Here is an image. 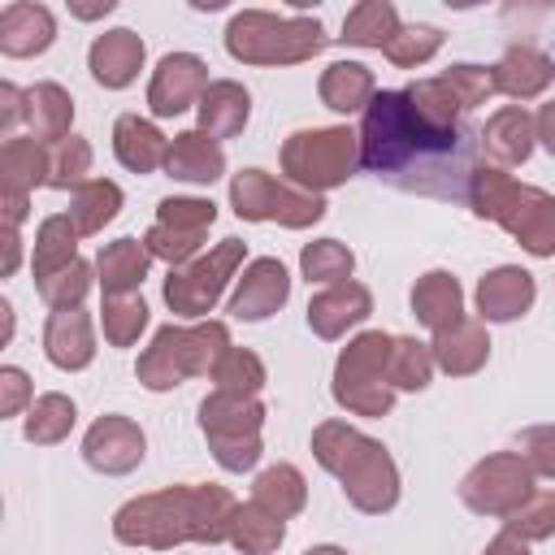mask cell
<instances>
[{"label": "cell", "instance_id": "f907efd6", "mask_svg": "<svg viewBox=\"0 0 555 555\" xmlns=\"http://www.w3.org/2000/svg\"><path fill=\"white\" fill-rule=\"evenodd\" d=\"M26 399H30V377L22 369L4 364L0 369V416H17L26 408Z\"/></svg>", "mask_w": 555, "mask_h": 555}, {"label": "cell", "instance_id": "f1b7e54d", "mask_svg": "<svg viewBox=\"0 0 555 555\" xmlns=\"http://www.w3.org/2000/svg\"><path fill=\"white\" fill-rule=\"evenodd\" d=\"M69 121H74V100L65 87L56 82H35L26 91V126H30V139H39L43 147L69 139Z\"/></svg>", "mask_w": 555, "mask_h": 555}, {"label": "cell", "instance_id": "e0dca14e", "mask_svg": "<svg viewBox=\"0 0 555 555\" xmlns=\"http://www.w3.org/2000/svg\"><path fill=\"white\" fill-rule=\"evenodd\" d=\"M533 273L520 264H499L477 282V312L481 321H516L520 312L533 308Z\"/></svg>", "mask_w": 555, "mask_h": 555}, {"label": "cell", "instance_id": "52a82bcc", "mask_svg": "<svg viewBox=\"0 0 555 555\" xmlns=\"http://www.w3.org/2000/svg\"><path fill=\"white\" fill-rule=\"evenodd\" d=\"M390 351L395 338L382 330H369L351 338L334 364V399L356 416H386L395 403L390 386Z\"/></svg>", "mask_w": 555, "mask_h": 555}, {"label": "cell", "instance_id": "bcb514c9", "mask_svg": "<svg viewBox=\"0 0 555 555\" xmlns=\"http://www.w3.org/2000/svg\"><path fill=\"white\" fill-rule=\"evenodd\" d=\"M438 48H442V30H438V26H403L382 52H386L390 65L412 69V65H425Z\"/></svg>", "mask_w": 555, "mask_h": 555}, {"label": "cell", "instance_id": "9c48e42d", "mask_svg": "<svg viewBox=\"0 0 555 555\" xmlns=\"http://www.w3.org/2000/svg\"><path fill=\"white\" fill-rule=\"evenodd\" d=\"M260 425H264L260 399L212 390L199 403V429H204V438H208V447L225 473H243L260 460Z\"/></svg>", "mask_w": 555, "mask_h": 555}, {"label": "cell", "instance_id": "9f6ffc18", "mask_svg": "<svg viewBox=\"0 0 555 555\" xmlns=\"http://www.w3.org/2000/svg\"><path fill=\"white\" fill-rule=\"evenodd\" d=\"M74 13L78 17H100V13H113V0H104V4H74Z\"/></svg>", "mask_w": 555, "mask_h": 555}, {"label": "cell", "instance_id": "7bdbcfd3", "mask_svg": "<svg viewBox=\"0 0 555 555\" xmlns=\"http://www.w3.org/2000/svg\"><path fill=\"white\" fill-rule=\"evenodd\" d=\"M35 286H39V295H43V304H48L52 312L78 308V304L87 299V291H91V264H87V260H74V264H65V269L39 278Z\"/></svg>", "mask_w": 555, "mask_h": 555}, {"label": "cell", "instance_id": "2e32d148", "mask_svg": "<svg viewBox=\"0 0 555 555\" xmlns=\"http://www.w3.org/2000/svg\"><path fill=\"white\" fill-rule=\"evenodd\" d=\"M56 39V17L48 4L13 0L0 9V52L4 56H39Z\"/></svg>", "mask_w": 555, "mask_h": 555}, {"label": "cell", "instance_id": "5bb4252c", "mask_svg": "<svg viewBox=\"0 0 555 555\" xmlns=\"http://www.w3.org/2000/svg\"><path fill=\"white\" fill-rule=\"evenodd\" d=\"M286 295H291V273H286V264L273 260V256H260V260H251V264L243 269L238 286H234V295H230V304H225V312H230L234 321H264V317H273V312L286 304Z\"/></svg>", "mask_w": 555, "mask_h": 555}, {"label": "cell", "instance_id": "7c38bea8", "mask_svg": "<svg viewBox=\"0 0 555 555\" xmlns=\"http://www.w3.org/2000/svg\"><path fill=\"white\" fill-rule=\"evenodd\" d=\"M533 494V473L516 451H494L486 455L464 481H460V499L481 512V516H512L525 499Z\"/></svg>", "mask_w": 555, "mask_h": 555}, {"label": "cell", "instance_id": "1f68e13d", "mask_svg": "<svg viewBox=\"0 0 555 555\" xmlns=\"http://www.w3.org/2000/svg\"><path fill=\"white\" fill-rule=\"evenodd\" d=\"M251 503H260L264 512H273L278 520H291L295 512H304L308 503V486H304V473L295 464H273L256 477L251 486Z\"/></svg>", "mask_w": 555, "mask_h": 555}, {"label": "cell", "instance_id": "d4e9b609", "mask_svg": "<svg viewBox=\"0 0 555 555\" xmlns=\"http://www.w3.org/2000/svg\"><path fill=\"white\" fill-rule=\"evenodd\" d=\"M538 139V121L520 108V104H503L486 126H481V147L499 160V165H520L529 160Z\"/></svg>", "mask_w": 555, "mask_h": 555}, {"label": "cell", "instance_id": "ab89813d", "mask_svg": "<svg viewBox=\"0 0 555 555\" xmlns=\"http://www.w3.org/2000/svg\"><path fill=\"white\" fill-rule=\"evenodd\" d=\"M434 351L429 343H416V338H395V351H390V386L395 390H425L429 377H434Z\"/></svg>", "mask_w": 555, "mask_h": 555}, {"label": "cell", "instance_id": "60d3db41", "mask_svg": "<svg viewBox=\"0 0 555 555\" xmlns=\"http://www.w3.org/2000/svg\"><path fill=\"white\" fill-rule=\"evenodd\" d=\"M503 529L520 542H542L555 533V490H533L512 516H503Z\"/></svg>", "mask_w": 555, "mask_h": 555}, {"label": "cell", "instance_id": "603a6c76", "mask_svg": "<svg viewBox=\"0 0 555 555\" xmlns=\"http://www.w3.org/2000/svg\"><path fill=\"white\" fill-rule=\"evenodd\" d=\"M412 312L434 334L460 325L464 321V291H460V282L447 269H434V273L416 278V286H412Z\"/></svg>", "mask_w": 555, "mask_h": 555}, {"label": "cell", "instance_id": "74e56055", "mask_svg": "<svg viewBox=\"0 0 555 555\" xmlns=\"http://www.w3.org/2000/svg\"><path fill=\"white\" fill-rule=\"evenodd\" d=\"M74 421H78V412H74V403L65 395H56V390L39 395L30 403V412H26V438L39 442V447H52L74 429Z\"/></svg>", "mask_w": 555, "mask_h": 555}, {"label": "cell", "instance_id": "cb8c5ba5", "mask_svg": "<svg viewBox=\"0 0 555 555\" xmlns=\"http://www.w3.org/2000/svg\"><path fill=\"white\" fill-rule=\"evenodd\" d=\"M195 113H199V130H204L208 139H234V134L247 126V117H251V95H247L238 82L217 78V82H208V91L199 95Z\"/></svg>", "mask_w": 555, "mask_h": 555}, {"label": "cell", "instance_id": "f35d334b", "mask_svg": "<svg viewBox=\"0 0 555 555\" xmlns=\"http://www.w3.org/2000/svg\"><path fill=\"white\" fill-rule=\"evenodd\" d=\"M212 382L221 395H243V399H256L260 386H264V364L256 351H243V347H230L221 356V364L212 369Z\"/></svg>", "mask_w": 555, "mask_h": 555}, {"label": "cell", "instance_id": "484cf974", "mask_svg": "<svg viewBox=\"0 0 555 555\" xmlns=\"http://www.w3.org/2000/svg\"><path fill=\"white\" fill-rule=\"evenodd\" d=\"M113 152H117V160H121L126 169H134V173H152V169L165 165V156H169V139H165L147 117H139V113H121L117 126H113Z\"/></svg>", "mask_w": 555, "mask_h": 555}, {"label": "cell", "instance_id": "83f0119b", "mask_svg": "<svg viewBox=\"0 0 555 555\" xmlns=\"http://www.w3.org/2000/svg\"><path fill=\"white\" fill-rule=\"evenodd\" d=\"M429 351H434V364H438L442 373H451V377H468V373H477V369L486 364V356H490V338H486V325H481V321H468V317H464L460 325L434 334Z\"/></svg>", "mask_w": 555, "mask_h": 555}, {"label": "cell", "instance_id": "7dc6e473", "mask_svg": "<svg viewBox=\"0 0 555 555\" xmlns=\"http://www.w3.org/2000/svg\"><path fill=\"white\" fill-rule=\"evenodd\" d=\"M217 221L212 199H186V195H169L156 204V225L169 230H186V234H208V225Z\"/></svg>", "mask_w": 555, "mask_h": 555}, {"label": "cell", "instance_id": "6da1fadb", "mask_svg": "<svg viewBox=\"0 0 555 555\" xmlns=\"http://www.w3.org/2000/svg\"><path fill=\"white\" fill-rule=\"evenodd\" d=\"M477 147L481 130H468L464 121H429L408 91H377L360 121V165L369 173L399 191L447 204H468Z\"/></svg>", "mask_w": 555, "mask_h": 555}, {"label": "cell", "instance_id": "f5cc1de1", "mask_svg": "<svg viewBox=\"0 0 555 555\" xmlns=\"http://www.w3.org/2000/svg\"><path fill=\"white\" fill-rule=\"evenodd\" d=\"M533 121H538V139H542V143H546V152L555 156V100H551V104H542Z\"/></svg>", "mask_w": 555, "mask_h": 555}, {"label": "cell", "instance_id": "6f0895ef", "mask_svg": "<svg viewBox=\"0 0 555 555\" xmlns=\"http://www.w3.org/2000/svg\"><path fill=\"white\" fill-rule=\"evenodd\" d=\"M304 555H347V551L343 546H308Z\"/></svg>", "mask_w": 555, "mask_h": 555}, {"label": "cell", "instance_id": "f6af8a7d", "mask_svg": "<svg viewBox=\"0 0 555 555\" xmlns=\"http://www.w3.org/2000/svg\"><path fill=\"white\" fill-rule=\"evenodd\" d=\"M438 82L455 100L460 113H468V108H477V104H486L494 95V74L481 69V65H451L447 74H438Z\"/></svg>", "mask_w": 555, "mask_h": 555}, {"label": "cell", "instance_id": "f546056e", "mask_svg": "<svg viewBox=\"0 0 555 555\" xmlns=\"http://www.w3.org/2000/svg\"><path fill=\"white\" fill-rule=\"evenodd\" d=\"M48 160L52 147H43L39 139H4L0 147V182L4 195H30L39 182H48Z\"/></svg>", "mask_w": 555, "mask_h": 555}, {"label": "cell", "instance_id": "8fae6325", "mask_svg": "<svg viewBox=\"0 0 555 555\" xmlns=\"http://www.w3.org/2000/svg\"><path fill=\"white\" fill-rule=\"evenodd\" d=\"M243 243L238 238H221L208 256H195L191 264H182V269H169V278H165V304L178 312V317H204L217 299H221V291H225V282L234 278V269L243 264Z\"/></svg>", "mask_w": 555, "mask_h": 555}, {"label": "cell", "instance_id": "4dcf8cb0", "mask_svg": "<svg viewBox=\"0 0 555 555\" xmlns=\"http://www.w3.org/2000/svg\"><path fill=\"white\" fill-rule=\"evenodd\" d=\"M373 95H377V82L360 61H334L321 74V104L334 113H364Z\"/></svg>", "mask_w": 555, "mask_h": 555}, {"label": "cell", "instance_id": "3957f363", "mask_svg": "<svg viewBox=\"0 0 555 555\" xmlns=\"http://www.w3.org/2000/svg\"><path fill=\"white\" fill-rule=\"evenodd\" d=\"M312 455L325 473L338 477L343 494L369 512L382 516L399 503V468L386 455V447L360 429H351L347 421H325L312 429Z\"/></svg>", "mask_w": 555, "mask_h": 555}, {"label": "cell", "instance_id": "816d5d0a", "mask_svg": "<svg viewBox=\"0 0 555 555\" xmlns=\"http://www.w3.org/2000/svg\"><path fill=\"white\" fill-rule=\"evenodd\" d=\"M0 100H4V108H0V126H4V134H9L13 121L26 117V91H17L13 82H0ZM9 139H13V134H9Z\"/></svg>", "mask_w": 555, "mask_h": 555}, {"label": "cell", "instance_id": "ffe728a7", "mask_svg": "<svg viewBox=\"0 0 555 555\" xmlns=\"http://www.w3.org/2000/svg\"><path fill=\"white\" fill-rule=\"evenodd\" d=\"M490 74H494V91L512 100H533L555 82V61L529 43H516L503 52L499 65H490Z\"/></svg>", "mask_w": 555, "mask_h": 555}, {"label": "cell", "instance_id": "681fc988", "mask_svg": "<svg viewBox=\"0 0 555 555\" xmlns=\"http://www.w3.org/2000/svg\"><path fill=\"white\" fill-rule=\"evenodd\" d=\"M516 455L533 477H555V425H529L516 434Z\"/></svg>", "mask_w": 555, "mask_h": 555}, {"label": "cell", "instance_id": "e575fe53", "mask_svg": "<svg viewBox=\"0 0 555 555\" xmlns=\"http://www.w3.org/2000/svg\"><path fill=\"white\" fill-rule=\"evenodd\" d=\"M286 538V520H278L273 512H264L260 503H238L234 520H230V542L243 555H269L278 551Z\"/></svg>", "mask_w": 555, "mask_h": 555}, {"label": "cell", "instance_id": "7402d4cb", "mask_svg": "<svg viewBox=\"0 0 555 555\" xmlns=\"http://www.w3.org/2000/svg\"><path fill=\"white\" fill-rule=\"evenodd\" d=\"M147 264H152V251L139 243V238H117L108 247H100V260H95V282L104 291V299H121V295H134L147 278Z\"/></svg>", "mask_w": 555, "mask_h": 555}, {"label": "cell", "instance_id": "d6a6232c", "mask_svg": "<svg viewBox=\"0 0 555 555\" xmlns=\"http://www.w3.org/2000/svg\"><path fill=\"white\" fill-rule=\"evenodd\" d=\"M399 9L390 0H360L347 17H343V39L351 48H386L399 35Z\"/></svg>", "mask_w": 555, "mask_h": 555}, {"label": "cell", "instance_id": "d6986e66", "mask_svg": "<svg viewBox=\"0 0 555 555\" xmlns=\"http://www.w3.org/2000/svg\"><path fill=\"white\" fill-rule=\"evenodd\" d=\"M87 65H91V78L100 82V87H108V91H121V87H130L134 78H139V69H143V39L134 35V30H108V35H100L95 43H91V52H87Z\"/></svg>", "mask_w": 555, "mask_h": 555}, {"label": "cell", "instance_id": "836d02e7", "mask_svg": "<svg viewBox=\"0 0 555 555\" xmlns=\"http://www.w3.org/2000/svg\"><path fill=\"white\" fill-rule=\"evenodd\" d=\"M78 238H82V234H78V225H74L69 212L48 217V221L39 225V234H35V256H30L35 282L48 278V273H56V269H65V264H74V260H78V256H74Z\"/></svg>", "mask_w": 555, "mask_h": 555}, {"label": "cell", "instance_id": "db71d44e", "mask_svg": "<svg viewBox=\"0 0 555 555\" xmlns=\"http://www.w3.org/2000/svg\"><path fill=\"white\" fill-rule=\"evenodd\" d=\"M17 260H22V238H17V225H4V264H0V273L9 278V273L17 269Z\"/></svg>", "mask_w": 555, "mask_h": 555}, {"label": "cell", "instance_id": "9a60e30c", "mask_svg": "<svg viewBox=\"0 0 555 555\" xmlns=\"http://www.w3.org/2000/svg\"><path fill=\"white\" fill-rule=\"evenodd\" d=\"M143 429L130 421V416H100L87 438H82V460L95 468V473H108V477H121L130 468H139L143 460Z\"/></svg>", "mask_w": 555, "mask_h": 555}, {"label": "cell", "instance_id": "44dd1931", "mask_svg": "<svg viewBox=\"0 0 555 555\" xmlns=\"http://www.w3.org/2000/svg\"><path fill=\"white\" fill-rule=\"evenodd\" d=\"M43 351L56 369H87L95 360V334L91 317L82 308H61L43 325Z\"/></svg>", "mask_w": 555, "mask_h": 555}, {"label": "cell", "instance_id": "277c9868", "mask_svg": "<svg viewBox=\"0 0 555 555\" xmlns=\"http://www.w3.org/2000/svg\"><path fill=\"white\" fill-rule=\"evenodd\" d=\"M468 208L499 221L529 256H555V195L525 186L494 165H477L468 182Z\"/></svg>", "mask_w": 555, "mask_h": 555}, {"label": "cell", "instance_id": "ba28073f", "mask_svg": "<svg viewBox=\"0 0 555 555\" xmlns=\"http://www.w3.org/2000/svg\"><path fill=\"white\" fill-rule=\"evenodd\" d=\"M360 165V134L347 126H325V130H295L282 143V173L321 195L330 186H343Z\"/></svg>", "mask_w": 555, "mask_h": 555}, {"label": "cell", "instance_id": "4316f807", "mask_svg": "<svg viewBox=\"0 0 555 555\" xmlns=\"http://www.w3.org/2000/svg\"><path fill=\"white\" fill-rule=\"evenodd\" d=\"M165 173L178 178V182H217L225 173V152L217 139H208L204 130H186L169 143V156H165Z\"/></svg>", "mask_w": 555, "mask_h": 555}, {"label": "cell", "instance_id": "8d00e7d4", "mask_svg": "<svg viewBox=\"0 0 555 555\" xmlns=\"http://www.w3.org/2000/svg\"><path fill=\"white\" fill-rule=\"evenodd\" d=\"M299 269L308 282H325V286H338V282H351V269H356V256L351 247H343L338 238H317L299 251Z\"/></svg>", "mask_w": 555, "mask_h": 555}, {"label": "cell", "instance_id": "ac0fdd59", "mask_svg": "<svg viewBox=\"0 0 555 555\" xmlns=\"http://www.w3.org/2000/svg\"><path fill=\"white\" fill-rule=\"evenodd\" d=\"M373 312V295L360 282H338L325 286L321 295H312L308 304V325L317 338H343L351 325H360Z\"/></svg>", "mask_w": 555, "mask_h": 555}, {"label": "cell", "instance_id": "ee69618b", "mask_svg": "<svg viewBox=\"0 0 555 555\" xmlns=\"http://www.w3.org/2000/svg\"><path fill=\"white\" fill-rule=\"evenodd\" d=\"M100 325H104V338H108L113 347H130V343L147 330V304H143L139 295L104 299V317H100Z\"/></svg>", "mask_w": 555, "mask_h": 555}, {"label": "cell", "instance_id": "11a10c76", "mask_svg": "<svg viewBox=\"0 0 555 555\" xmlns=\"http://www.w3.org/2000/svg\"><path fill=\"white\" fill-rule=\"evenodd\" d=\"M486 555H529V546H525L516 533H507V529H503V533L486 546Z\"/></svg>", "mask_w": 555, "mask_h": 555}, {"label": "cell", "instance_id": "b9f144b4", "mask_svg": "<svg viewBox=\"0 0 555 555\" xmlns=\"http://www.w3.org/2000/svg\"><path fill=\"white\" fill-rule=\"evenodd\" d=\"M91 173V147H87V139H78V134H69V139H61L56 147H52V160H48V186H56V191H78L82 182H91L87 178Z\"/></svg>", "mask_w": 555, "mask_h": 555}, {"label": "cell", "instance_id": "8992f818", "mask_svg": "<svg viewBox=\"0 0 555 555\" xmlns=\"http://www.w3.org/2000/svg\"><path fill=\"white\" fill-rule=\"evenodd\" d=\"M325 48L317 17H278L264 9H243L225 26V52L243 65H299Z\"/></svg>", "mask_w": 555, "mask_h": 555}, {"label": "cell", "instance_id": "4fadbf2b", "mask_svg": "<svg viewBox=\"0 0 555 555\" xmlns=\"http://www.w3.org/2000/svg\"><path fill=\"white\" fill-rule=\"evenodd\" d=\"M204 91H208V65L195 52H169L147 82V108L156 117H178L191 104H199Z\"/></svg>", "mask_w": 555, "mask_h": 555}, {"label": "cell", "instance_id": "7a4b0ae2", "mask_svg": "<svg viewBox=\"0 0 555 555\" xmlns=\"http://www.w3.org/2000/svg\"><path fill=\"white\" fill-rule=\"evenodd\" d=\"M234 494L225 486H169L156 494L130 499L113 516V533L126 546L173 551L182 542H230Z\"/></svg>", "mask_w": 555, "mask_h": 555}, {"label": "cell", "instance_id": "5b68a950", "mask_svg": "<svg viewBox=\"0 0 555 555\" xmlns=\"http://www.w3.org/2000/svg\"><path fill=\"white\" fill-rule=\"evenodd\" d=\"M230 351V330L221 321H199V325H160L152 347L139 356L134 373L147 390H173L186 377H212L221 356Z\"/></svg>", "mask_w": 555, "mask_h": 555}, {"label": "cell", "instance_id": "30bf717a", "mask_svg": "<svg viewBox=\"0 0 555 555\" xmlns=\"http://www.w3.org/2000/svg\"><path fill=\"white\" fill-rule=\"evenodd\" d=\"M230 204L243 221H278L291 230H304L312 221L325 217V199L295 186V182H278L264 169H243L230 182Z\"/></svg>", "mask_w": 555, "mask_h": 555}, {"label": "cell", "instance_id": "c3c4849f", "mask_svg": "<svg viewBox=\"0 0 555 555\" xmlns=\"http://www.w3.org/2000/svg\"><path fill=\"white\" fill-rule=\"evenodd\" d=\"M143 247L152 251V260H165L169 269H182L195 260V251L204 247V234H186V230H169V225H152L143 234Z\"/></svg>", "mask_w": 555, "mask_h": 555}, {"label": "cell", "instance_id": "d590c367", "mask_svg": "<svg viewBox=\"0 0 555 555\" xmlns=\"http://www.w3.org/2000/svg\"><path fill=\"white\" fill-rule=\"evenodd\" d=\"M117 208H121V186L108 182V178H91V182H82V186L74 191L69 217H74L78 234H100V230L117 217Z\"/></svg>", "mask_w": 555, "mask_h": 555}]
</instances>
